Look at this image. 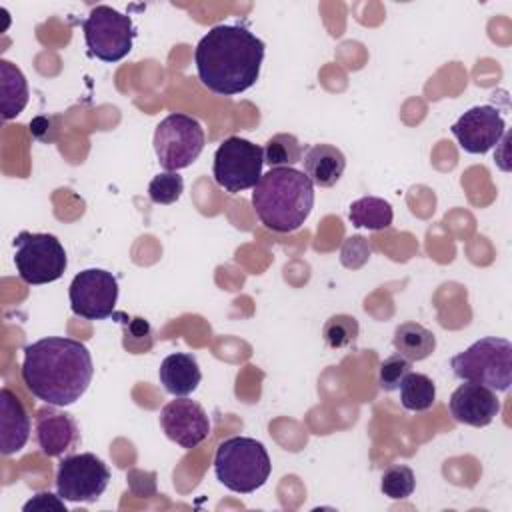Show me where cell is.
<instances>
[{"instance_id":"cell-3","label":"cell","mask_w":512,"mask_h":512,"mask_svg":"<svg viewBox=\"0 0 512 512\" xmlns=\"http://www.w3.org/2000/svg\"><path fill=\"white\" fill-rule=\"evenodd\" d=\"M252 206L266 228L296 232L314 208V184L296 168H270L254 186Z\"/></svg>"},{"instance_id":"cell-6","label":"cell","mask_w":512,"mask_h":512,"mask_svg":"<svg viewBox=\"0 0 512 512\" xmlns=\"http://www.w3.org/2000/svg\"><path fill=\"white\" fill-rule=\"evenodd\" d=\"M206 144L202 124L182 112L168 114L154 130V152L166 172H178L198 160Z\"/></svg>"},{"instance_id":"cell-18","label":"cell","mask_w":512,"mask_h":512,"mask_svg":"<svg viewBox=\"0 0 512 512\" xmlns=\"http://www.w3.org/2000/svg\"><path fill=\"white\" fill-rule=\"evenodd\" d=\"M158 376L164 390L172 396L192 394L202 380V372L196 358L186 352L168 354L158 368Z\"/></svg>"},{"instance_id":"cell-2","label":"cell","mask_w":512,"mask_h":512,"mask_svg":"<svg viewBox=\"0 0 512 512\" xmlns=\"http://www.w3.org/2000/svg\"><path fill=\"white\" fill-rule=\"evenodd\" d=\"M264 50V42L246 26H212L194 50L198 78L208 90L220 96L246 92L260 76Z\"/></svg>"},{"instance_id":"cell-16","label":"cell","mask_w":512,"mask_h":512,"mask_svg":"<svg viewBox=\"0 0 512 512\" xmlns=\"http://www.w3.org/2000/svg\"><path fill=\"white\" fill-rule=\"evenodd\" d=\"M30 438V416L22 400L10 390H0V450L4 456L16 454Z\"/></svg>"},{"instance_id":"cell-11","label":"cell","mask_w":512,"mask_h":512,"mask_svg":"<svg viewBox=\"0 0 512 512\" xmlns=\"http://www.w3.org/2000/svg\"><path fill=\"white\" fill-rule=\"evenodd\" d=\"M68 298L72 312L80 318H110L118 302V280L108 270L86 268L72 278Z\"/></svg>"},{"instance_id":"cell-25","label":"cell","mask_w":512,"mask_h":512,"mask_svg":"<svg viewBox=\"0 0 512 512\" xmlns=\"http://www.w3.org/2000/svg\"><path fill=\"white\" fill-rule=\"evenodd\" d=\"M414 488H416L414 472L404 464H394L386 468L380 478L382 494L392 500H406L408 496H412Z\"/></svg>"},{"instance_id":"cell-9","label":"cell","mask_w":512,"mask_h":512,"mask_svg":"<svg viewBox=\"0 0 512 512\" xmlns=\"http://www.w3.org/2000/svg\"><path fill=\"white\" fill-rule=\"evenodd\" d=\"M262 166L264 152L258 144L240 136H228L214 152L212 176L220 188L238 194L256 186L262 176Z\"/></svg>"},{"instance_id":"cell-19","label":"cell","mask_w":512,"mask_h":512,"mask_svg":"<svg viewBox=\"0 0 512 512\" xmlns=\"http://www.w3.org/2000/svg\"><path fill=\"white\" fill-rule=\"evenodd\" d=\"M28 82L22 70L10 60H0V108L2 118H16L28 104Z\"/></svg>"},{"instance_id":"cell-8","label":"cell","mask_w":512,"mask_h":512,"mask_svg":"<svg viewBox=\"0 0 512 512\" xmlns=\"http://www.w3.org/2000/svg\"><path fill=\"white\" fill-rule=\"evenodd\" d=\"M82 32L88 52L102 62L122 60L134 44L136 26L130 16L100 4L82 20Z\"/></svg>"},{"instance_id":"cell-17","label":"cell","mask_w":512,"mask_h":512,"mask_svg":"<svg viewBox=\"0 0 512 512\" xmlns=\"http://www.w3.org/2000/svg\"><path fill=\"white\" fill-rule=\"evenodd\" d=\"M302 164L304 174L314 186L330 188L342 178L346 168V156L340 148L332 144H314L304 150Z\"/></svg>"},{"instance_id":"cell-20","label":"cell","mask_w":512,"mask_h":512,"mask_svg":"<svg viewBox=\"0 0 512 512\" xmlns=\"http://www.w3.org/2000/svg\"><path fill=\"white\" fill-rule=\"evenodd\" d=\"M392 344L398 354L410 362H420L428 358L436 348V336L432 330L424 328L418 322H404L396 326Z\"/></svg>"},{"instance_id":"cell-23","label":"cell","mask_w":512,"mask_h":512,"mask_svg":"<svg viewBox=\"0 0 512 512\" xmlns=\"http://www.w3.org/2000/svg\"><path fill=\"white\" fill-rule=\"evenodd\" d=\"M262 152H264V164H268L270 168H294V164L302 162L304 146L294 134L282 132L268 138Z\"/></svg>"},{"instance_id":"cell-27","label":"cell","mask_w":512,"mask_h":512,"mask_svg":"<svg viewBox=\"0 0 512 512\" xmlns=\"http://www.w3.org/2000/svg\"><path fill=\"white\" fill-rule=\"evenodd\" d=\"M412 372V362L406 360L402 354H392L384 358L378 366V386L384 392H394L400 388L406 374Z\"/></svg>"},{"instance_id":"cell-1","label":"cell","mask_w":512,"mask_h":512,"mask_svg":"<svg viewBox=\"0 0 512 512\" xmlns=\"http://www.w3.org/2000/svg\"><path fill=\"white\" fill-rule=\"evenodd\" d=\"M20 374L38 400L48 406H70L88 390L94 364L80 340L48 336L24 348Z\"/></svg>"},{"instance_id":"cell-12","label":"cell","mask_w":512,"mask_h":512,"mask_svg":"<svg viewBox=\"0 0 512 512\" xmlns=\"http://www.w3.org/2000/svg\"><path fill=\"white\" fill-rule=\"evenodd\" d=\"M460 148L468 154H486L492 150L506 132L504 116L490 104L472 106L450 128Z\"/></svg>"},{"instance_id":"cell-24","label":"cell","mask_w":512,"mask_h":512,"mask_svg":"<svg viewBox=\"0 0 512 512\" xmlns=\"http://www.w3.org/2000/svg\"><path fill=\"white\" fill-rule=\"evenodd\" d=\"M360 334L358 320L350 314H334L322 326V340L332 350L350 348L356 344Z\"/></svg>"},{"instance_id":"cell-28","label":"cell","mask_w":512,"mask_h":512,"mask_svg":"<svg viewBox=\"0 0 512 512\" xmlns=\"http://www.w3.org/2000/svg\"><path fill=\"white\" fill-rule=\"evenodd\" d=\"M370 244L366 242L364 236H350L344 240L342 250H340V262L350 268V270H358L362 268L368 258H370Z\"/></svg>"},{"instance_id":"cell-15","label":"cell","mask_w":512,"mask_h":512,"mask_svg":"<svg viewBox=\"0 0 512 512\" xmlns=\"http://www.w3.org/2000/svg\"><path fill=\"white\" fill-rule=\"evenodd\" d=\"M36 428V442L44 456L54 458L62 456L64 452H70L80 442V430L76 420L66 414L58 412L54 408H42L36 412L34 420Z\"/></svg>"},{"instance_id":"cell-26","label":"cell","mask_w":512,"mask_h":512,"mask_svg":"<svg viewBox=\"0 0 512 512\" xmlns=\"http://www.w3.org/2000/svg\"><path fill=\"white\" fill-rule=\"evenodd\" d=\"M184 192V180L178 172H162L148 184V198L154 204H174Z\"/></svg>"},{"instance_id":"cell-10","label":"cell","mask_w":512,"mask_h":512,"mask_svg":"<svg viewBox=\"0 0 512 512\" xmlns=\"http://www.w3.org/2000/svg\"><path fill=\"white\" fill-rule=\"evenodd\" d=\"M110 480V470L92 452L64 456L56 470V490L68 502H96Z\"/></svg>"},{"instance_id":"cell-5","label":"cell","mask_w":512,"mask_h":512,"mask_svg":"<svg viewBox=\"0 0 512 512\" xmlns=\"http://www.w3.org/2000/svg\"><path fill=\"white\" fill-rule=\"evenodd\" d=\"M452 372L464 382L482 384L494 392H508L512 384V344L506 338L486 336L450 360Z\"/></svg>"},{"instance_id":"cell-7","label":"cell","mask_w":512,"mask_h":512,"mask_svg":"<svg viewBox=\"0 0 512 512\" xmlns=\"http://www.w3.org/2000/svg\"><path fill=\"white\" fill-rule=\"evenodd\" d=\"M14 248V266L26 284L40 286L54 282L68 266L66 250L54 234L24 230L14 238Z\"/></svg>"},{"instance_id":"cell-4","label":"cell","mask_w":512,"mask_h":512,"mask_svg":"<svg viewBox=\"0 0 512 512\" xmlns=\"http://www.w3.org/2000/svg\"><path fill=\"white\" fill-rule=\"evenodd\" d=\"M272 464L262 442L248 436H232L218 444L214 454V474L220 484L238 494L262 488Z\"/></svg>"},{"instance_id":"cell-29","label":"cell","mask_w":512,"mask_h":512,"mask_svg":"<svg viewBox=\"0 0 512 512\" xmlns=\"http://www.w3.org/2000/svg\"><path fill=\"white\" fill-rule=\"evenodd\" d=\"M24 512H30V510H60V512H66V504H64V498L58 494H50V492H38L34 498H30L24 506H22Z\"/></svg>"},{"instance_id":"cell-21","label":"cell","mask_w":512,"mask_h":512,"mask_svg":"<svg viewBox=\"0 0 512 512\" xmlns=\"http://www.w3.org/2000/svg\"><path fill=\"white\" fill-rule=\"evenodd\" d=\"M348 218L356 228L368 230H386L392 226L394 210L390 202L378 196H362L350 204Z\"/></svg>"},{"instance_id":"cell-13","label":"cell","mask_w":512,"mask_h":512,"mask_svg":"<svg viewBox=\"0 0 512 512\" xmlns=\"http://www.w3.org/2000/svg\"><path fill=\"white\" fill-rule=\"evenodd\" d=\"M160 426L172 442L186 450L196 448L210 434L206 410L186 396H176L160 410Z\"/></svg>"},{"instance_id":"cell-22","label":"cell","mask_w":512,"mask_h":512,"mask_svg":"<svg viewBox=\"0 0 512 512\" xmlns=\"http://www.w3.org/2000/svg\"><path fill=\"white\" fill-rule=\"evenodd\" d=\"M400 402L410 412H424L436 400V386L432 378L420 372H408L400 384Z\"/></svg>"},{"instance_id":"cell-14","label":"cell","mask_w":512,"mask_h":512,"mask_svg":"<svg viewBox=\"0 0 512 512\" xmlns=\"http://www.w3.org/2000/svg\"><path fill=\"white\" fill-rule=\"evenodd\" d=\"M448 406L456 422L474 428L488 426L500 412V400L496 398V392L476 382L460 384L452 392Z\"/></svg>"}]
</instances>
